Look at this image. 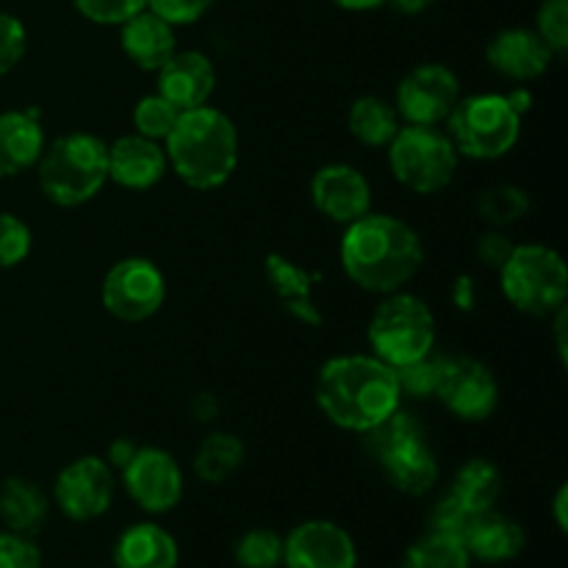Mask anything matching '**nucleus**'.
Returning a JSON list of instances; mask_svg holds the SVG:
<instances>
[{"label":"nucleus","mask_w":568,"mask_h":568,"mask_svg":"<svg viewBox=\"0 0 568 568\" xmlns=\"http://www.w3.org/2000/svg\"><path fill=\"white\" fill-rule=\"evenodd\" d=\"M44 144V128L37 111H0V181L37 166Z\"/></svg>","instance_id":"22"},{"label":"nucleus","mask_w":568,"mask_h":568,"mask_svg":"<svg viewBox=\"0 0 568 568\" xmlns=\"http://www.w3.org/2000/svg\"><path fill=\"white\" fill-rule=\"evenodd\" d=\"M399 568H471V558L460 538L427 530L405 549Z\"/></svg>","instance_id":"29"},{"label":"nucleus","mask_w":568,"mask_h":568,"mask_svg":"<svg viewBox=\"0 0 568 568\" xmlns=\"http://www.w3.org/2000/svg\"><path fill=\"white\" fill-rule=\"evenodd\" d=\"M447 494L458 499L469 514H483L497 505L499 494H503V475L491 460L469 458L455 471Z\"/></svg>","instance_id":"26"},{"label":"nucleus","mask_w":568,"mask_h":568,"mask_svg":"<svg viewBox=\"0 0 568 568\" xmlns=\"http://www.w3.org/2000/svg\"><path fill=\"white\" fill-rule=\"evenodd\" d=\"M458 150L438 125H403L388 142L392 175L414 194H436L455 181Z\"/></svg>","instance_id":"9"},{"label":"nucleus","mask_w":568,"mask_h":568,"mask_svg":"<svg viewBox=\"0 0 568 568\" xmlns=\"http://www.w3.org/2000/svg\"><path fill=\"white\" fill-rule=\"evenodd\" d=\"M120 475L128 497L144 514H170L183 499V469L166 449L139 447Z\"/></svg>","instance_id":"13"},{"label":"nucleus","mask_w":568,"mask_h":568,"mask_svg":"<svg viewBox=\"0 0 568 568\" xmlns=\"http://www.w3.org/2000/svg\"><path fill=\"white\" fill-rule=\"evenodd\" d=\"M453 300L455 305H458L460 311H469L471 305H475V283H471V277H458L453 286Z\"/></svg>","instance_id":"44"},{"label":"nucleus","mask_w":568,"mask_h":568,"mask_svg":"<svg viewBox=\"0 0 568 568\" xmlns=\"http://www.w3.org/2000/svg\"><path fill=\"white\" fill-rule=\"evenodd\" d=\"M525 544H527V536L525 530H521L519 521L499 514L497 508L477 514L464 536V547L466 552H469V558L480 560V564H488V566H499V564H510V560H516L521 552H525Z\"/></svg>","instance_id":"21"},{"label":"nucleus","mask_w":568,"mask_h":568,"mask_svg":"<svg viewBox=\"0 0 568 568\" xmlns=\"http://www.w3.org/2000/svg\"><path fill=\"white\" fill-rule=\"evenodd\" d=\"M516 244H510V239L503 231H491L486 236L477 239V258L488 266V270H497L508 261V255L514 253Z\"/></svg>","instance_id":"41"},{"label":"nucleus","mask_w":568,"mask_h":568,"mask_svg":"<svg viewBox=\"0 0 568 568\" xmlns=\"http://www.w3.org/2000/svg\"><path fill=\"white\" fill-rule=\"evenodd\" d=\"M386 3H392L394 9L399 11V14H422V11H427L430 9L433 3H436V0H386Z\"/></svg>","instance_id":"48"},{"label":"nucleus","mask_w":568,"mask_h":568,"mask_svg":"<svg viewBox=\"0 0 568 568\" xmlns=\"http://www.w3.org/2000/svg\"><path fill=\"white\" fill-rule=\"evenodd\" d=\"M338 258L355 286L383 297L403 292L419 275L425 266V244L405 220L369 211L344 225Z\"/></svg>","instance_id":"1"},{"label":"nucleus","mask_w":568,"mask_h":568,"mask_svg":"<svg viewBox=\"0 0 568 568\" xmlns=\"http://www.w3.org/2000/svg\"><path fill=\"white\" fill-rule=\"evenodd\" d=\"M136 449H139L136 444L128 442V438H116V442L109 447V460H105V464H109L111 469H122V466L133 458Z\"/></svg>","instance_id":"43"},{"label":"nucleus","mask_w":568,"mask_h":568,"mask_svg":"<svg viewBox=\"0 0 568 568\" xmlns=\"http://www.w3.org/2000/svg\"><path fill=\"white\" fill-rule=\"evenodd\" d=\"M178 116H181V111L172 103H166L159 92L148 94V98H142L133 105V128H136L139 136H148L153 142H164L170 136Z\"/></svg>","instance_id":"32"},{"label":"nucleus","mask_w":568,"mask_h":568,"mask_svg":"<svg viewBox=\"0 0 568 568\" xmlns=\"http://www.w3.org/2000/svg\"><path fill=\"white\" fill-rule=\"evenodd\" d=\"M244 460H247V447L242 438L225 430H214L200 442L197 453H194V475L209 486H220L242 469Z\"/></svg>","instance_id":"28"},{"label":"nucleus","mask_w":568,"mask_h":568,"mask_svg":"<svg viewBox=\"0 0 568 568\" xmlns=\"http://www.w3.org/2000/svg\"><path fill=\"white\" fill-rule=\"evenodd\" d=\"M31 227L17 214L0 211V270H14L31 255Z\"/></svg>","instance_id":"33"},{"label":"nucleus","mask_w":568,"mask_h":568,"mask_svg":"<svg viewBox=\"0 0 568 568\" xmlns=\"http://www.w3.org/2000/svg\"><path fill=\"white\" fill-rule=\"evenodd\" d=\"M364 449L383 469L392 488L405 497H425L438 483V460L427 442V430L419 416L399 405L392 416L361 433Z\"/></svg>","instance_id":"4"},{"label":"nucleus","mask_w":568,"mask_h":568,"mask_svg":"<svg viewBox=\"0 0 568 568\" xmlns=\"http://www.w3.org/2000/svg\"><path fill=\"white\" fill-rule=\"evenodd\" d=\"M100 297H103V308L114 320L128 322V325L148 322L159 314L166 300L164 272L155 266V261L142 258V255L122 258L105 272Z\"/></svg>","instance_id":"10"},{"label":"nucleus","mask_w":568,"mask_h":568,"mask_svg":"<svg viewBox=\"0 0 568 568\" xmlns=\"http://www.w3.org/2000/svg\"><path fill=\"white\" fill-rule=\"evenodd\" d=\"M0 568H42V549L31 536L0 530Z\"/></svg>","instance_id":"39"},{"label":"nucleus","mask_w":568,"mask_h":568,"mask_svg":"<svg viewBox=\"0 0 568 568\" xmlns=\"http://www.w3.org/2000/svg\"><path fill=\"white\" fill-rule=\"evenodd\" d=\"M314 399L327 422L342 430L366 433L403 405V392L397 372L375 355H336L322 364Z\"/></svg>","instance_id":"2"},{"label":"nucleus","mask_w":568,"mask_h":568,"mask_svg":"<svg viewBox=\"0 0 568 568\" xmlns=\"http://www.w3.org/2000/svg\"><path fill=\"white\" fill-rule=\"evenodd\" d=\"M311 200L325 220L349 225L372 211V186L355 166L325 164L311 178Z\"/></svg>","instance_id":"16"},{"label":"nucleus","mask_w":568,"mask_h":568,"mask_svg":"<svg viewBox=\"0 0 568 568\" xmlns=\"http://www.w3.org/2000/svg\"><path fill=\"white\" fill-rule=\"evenodd\" d=\"M475 516L477 514H469V510H466L458 499L449 497V494H444V497L430 508V516H427V530L442 532V536L460 538V541H464L466 530H469V525Z\"/></svg>","instance_id":"37"},{"label":"nucleus","mask_w":568,"mask_h":568,"mask_svg":"<svg viewBox=\"0 0 568 568\" xmlns=\"http://www.w3.org/2000/svg\"><path fill=\"white\" fill-rule=\"evenodd\" d=\"M505 98H508V103L514 105V111H516V114H519V116H525L527 111L532 109V92H530V89L516 87L514 92H508V94H505Z\"/></svg>","instance_id":"47"},{"label":"nucleus","mask_w":568,"mask_h":568,"mask_svg":"<svg viewBox=\"0 0 568 568\" xmlns=\"http://www.w3.org/2000/svg\"><path fill=\"white\" fill-rule=\"evenodd\" d=\"M28 50V31L20 17L0 11V75L14 70Z\"/></svg>","instance_id":"38"},{"label":"nucleus","mask_w":568,"mask_h":568,"mask_svg":"<svg viewBox=\"0 0 568 568\" xmlns=\"http://www.w3.org/2000/svg\"><path fill=\"white\" fill-rule=\"evenodd\" d=\"M189 410H192V416L197 422H211L216 419V414H220V403H216L214 394L200 392L197 397L192 399V405H189Z\"/></svg>","instance_id":"42"},{"label":"nucleus","mask_w":568,"mask_h":568,"mask_svg":"<svg viewBox=\"0 0 568 568\" xmlns=\"http://www.w3.org/2000/svg\"><path fill=\"white\" fill-rule=\"evenodd\" d=\"M170 170L194 192L225 186L239 166V131L225 111L214 105L181 111L164 139Z\"/></svg>","instance_id":"3"},{"label":"nucleus","mask_w":568,"mask_h":568,"mask_svg":"<svg viewBox=\"0 0 568 568\" xmlns=\"http://www.w3.org/2000/svg\"><path fill=\"white\" fill-rule=\"evenodd\" d=\"M116 494L114 471L98 455H83L70 460L59 471L53 499L70 521H94L111 508Z\"/></svg>","instance_id":"14"},{"label":"nucleus","mask_w":568,"mask_h":568,"mask_svg":"<svg viewBox=\"0 0 568 568\" xmlns=\"http://www.w3.org/2000/svg\"><path fill=\"white\" fill-rule=\"evenodd\" d=\"M552 514H555V525H558V530L566 532L568 530V486H560L558 494H555Z\"/></svg>","instance_id":"46"},{"label":"nucleus","mask_w":568,"mask_h":568,"mask_svg":"<svg viewBox=\"0 0 568 568\" xmlns=\"http://www.w3.org/2000/svg\"><path fill=\"white\" fill-rule=\"evenodd\" d=\"M50 514V499L42 488L26 477H9L0 486V521L6 530L37 536Z\"/></svg>","instance_id":"25"},{"label":"nucleus","mask_w":568,"mask_h":568,"mask_svg":"<svg viewBox=\"0 0 568 568\" xmlns=\"http://www.w3.org/2000/svg\"><path fill=\"white\" fill-rule=\"evenodd\" d=\"M39 189L59 209H78L109 183V144L87 131L44 144L37 161Z\"/></svg>","instance_id":"5"},{"label":"nucleus","mask_w":568,"mask_h":568,"mask_svg":"<svg viewBox=\"0 0 568 568\" xmlns=\"http://www.w3.org/2000/svg\"><path fill=\"white\" fill-rule=\"evenodd\" d=\"M331 3L344 11H372L377 9V6L386 3V0H331Z\"/></svg>","instance_id":"49"},{"label":"nucleus","mask_w":568,"mask_h":568,"mask_svg":"<svg viewBox=\"0 0 568 568\" xmlns=\"http://www.w3.org/2000/svg\"><path fill=\"white\" fill-rule=\"evenodd\" d=\"M447 136L458 155L475 161H497L516 148L521 136V116L505 94L486 92L460 98L447 116Z\"/></svg>","instance_id":"8"},{"label":"nucleus","mask_w":568,"mask_h":568,"mask_svg":"<svg viewBox=\"0 0 568 568\" xmlns=\"http://www.w3.org/2000/svg\"><path fill=\"white\" fill-rule=\"evenodd\" d=\"M486 61L497 75L527 83L549 70L555 53L532 28H505L488 42Z\"/></svg>","instance_id":"18"},{"label":"nucleus","mask_w":568,"mask_h":568,"mask_svg":"<svg viewBox=\"0 0 568 568\" xmlns=\"http://www.w3.org/2000/svg\"><path fill=\"white\" fill-rule=\"evenodd\" d=\"M239 568H281L283 566V536L270 527H253L242 532L233 547Z\"/></svg>","instance_id":"31"},{"label":"nucleus","mask_w":568,"mask_h":568,"mask_svg":"<svg viewBox=\"0 0 568 568\" xmlns=\"http://www.w3.org/2000/svg\"><path fill=\"white\" fill-rule=\"evenodd\" d=\"M460 100V78L447 64L427 61L397 83L394 109L403 125H442Z\"/></svg>","instance_id":"12"},{"label":"nucleus","mask_w":568,"mask_h":568,"mask_svg":"<svg viewBox=\"0 0 568 568\" xmlns=\"http://www.w3.org/2000/svg\"><path fill=\"white\" fill-rule=\"evenodd\" d=\"M438 366H442V355H427V358L416 361V364L394 369L397 372V383L403 397H416V399L433 397V394H436Z\"/></svg>","instance_id":"35"},{"label":"nucleus","mask_w":568,"mask_h":568,"mask_svg":"<svg viewBox=\"0 0 568 568\" xmlns=\"http://www.w3.org/2000/svg\"><path fill=\"white\" fill-rule=\"evenodd\" d=\"M72 6L94 26H122L133 14L148 9V0H72Z\"/></svg>","instance_id":"36"},{"label":"nucleus","mask_w":568,"mask_h":568,"mask_svg":"<svg viewBox=\"0 0 568 568\" xmlns=\"http://www.w3.org/2000/svg\"><path fill=\"white\" fill-rule=\"evenodd\" d=\"M266 283H270L272 294L277 297V303L286 308V314H292L294 320L303 322L308 327L322 325V311L316 305L314 297V283L320 281V275L305 266H300L297 261L286 258L281 253H270L264 261Z\"/></svg>","instance_id":"20"},{"label":"nucleus","mask_w":568,"mask_h":568,"mask_svg":"<svg viewBox=\"0 0 568 568\" xmlns=\"http://www.w3.org/2000/svg\"><path fill=\"white\" fill-rule=\"evenodd\" d=\"M214 3L216 0H148V9L164 22H170L172 28H178L203 20Z\"/></svg>","instance_id":"40"},{"label":"nucleus","mask_w":568,"mask_h":568,"mask_svg":"<svg viewBox=\"0 0 568 568\" xmlns=\"http://www.w3.org/2000/svg\"><path fill=\"white\" fill-rule=\"evenodd\" d=\"M444 408L460 422H486L499 405V383L483 361L469 355L444 358L438 366L436 394Z\"/></svg>","instance_id":"11"},{"label":"nucleus","mask_w":568,"mask_h":568,"mask_svg":"<svg viewBox=\"0 0 568 568\" xmlns=\"http://www.w3.org/2000/svg\"><path fill=\"white\" fill-rule=\"evenodd\" d=\"M552 320H555V344H558V355H560V364H566V349H568V342H566V322H568V311H566V305L564 308H558L552 314Z\"/></svg>","instance_id":"45"},{"label":"nucleus","mask_w":568,"mask_h":568,"mask_svg":"<svg viewBox=\"0 0 568 568\" xmlns=\"http://www.w3.org/2000/svg\"><path fill=\"white\" fill-rule=\"evenodd\" d=\"M166 172L170 164H166L164 144L153 139L131 133L109 144V181H114L116 186L144 192L164 181Z\"/></svg>","instance_id":"19"},{"label":"nucleus","mask_w":568,"mask_h":568,"mask_svg":"<svg viewBox=\"0 0 568 568\" xmlns=\"http://www.w3.org/2000/svg\"><path fill=\"white\" fill-rule=\"evenodd\" d=\"M347 128L366 148H388L397 131L403 128L397 109L377 94H364L349 105Z\"/></svg>","instance_id":"27"},{"label":"nucleus","mask_w":568,"mask_h":568,"mask_svg":"<svg viewBox=\"0 0 568 568\" xmlns=\"http://www.w3.org/2000/svg\"><path fill=\"white\" fill-rule=\"evenodd\" d=\"M181 547L175 536L155 521H136L114 544V568H178Z\"/></svg>","instance_id":"23"},{"label":"nucleus","mask_w":568,"mask_h":568,"mask_svg":"<svg viewBox=\"0 0 568 568\" xmlns=\"http://www.w3.org/2000/svg\"><path fill=\"white\" fill-rule=\"evenodd\" d=\"M532 31L547 42L555 59L566 55L568 50V0H541L536 11V28Z\"/></svg>","instance_id":"34"},{"label":"nucleus","mask_w":568,"mask_h":568,"mask_svg":"<svg viewBox=\"0 0 568 568\" xmlns=\"http://www.w3.org/2000/svg\"><path fill=\"white\" fill-rule=\"evenodd\" d=\"M477 211L491 227L514 225L530 211V194L514 183H497L477 197Z\"/></svg>","instance_id":"30"},{"label":"nucleus","mask_w":568,"mask_h":568,"mask_svg":"<svg viewBox=\"0 0 568 568\" xmlns=\"http://www.w3.org/2000/svg\"><path fill=\"white\" fill-rule=\"evenodd\" d=\"M505 300L527 316H552L568 297V270L558 250L547 244H516L499 266Z\"/></svg>","instance_id":"7"},{"label":"nucleus","mask_w":568,"mask_h":568,"mask_svg":"<svg viewBox=\"0 0 568 568\" xmlns=\"http://www.w3.org/2000/svg\"><path fill=\"white\" fill-rule=\"evenodd\" d=\"M369 347L375 358L388 364L392 369L416 364L436 349V316L430 305L416 294L394 292L383 294L377 308L372 311Z\"/></svg>","instance_id":"6"},{"label":"nucleus","mask_w":568,"mask_h":568,"mask_svg":"<svg viewBox=\"0 0 568 568\" xmlns=\"http://www.w3.org/2000/svg\"><path fill=\"white\" fill-rule=\"evenodd\" d=\"M120 44L128 59L144 72H155L178 50L175 28L150 9H142L120 26Z\"/></svg>","instance_id":"24"},{"label":"nucleus","mask_w":568,"mask_h":568,"mask_svg":"<svg viewBox=\"0 0 568 568\" xmlns=\"http://www.w3.org/2000/svg\"><path fill=\"white\" fill-rule=\"evenodd\" d=\"M159 75V94L178 111H192L209 105L216 89L214 61L200 50H175L170 61L155 70Z\"/></svg>","instance_id":"17"},{"label":"nucleus","mask_w":568,"mask_h":568,"mask_svg":"<svg viewBox=\"0 0 568 568\" xmlns=\"http://www.w3.org/2000/svg\"><path fill=\"white\" fill-rule=\"evenodd\" d=\"M283 568H358V547L336 521L308 519L283 536Z\"/></svg>","instance_id":"15"}]
</instances>
